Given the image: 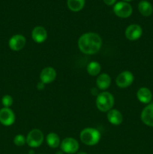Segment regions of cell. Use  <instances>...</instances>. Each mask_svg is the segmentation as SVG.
I'll return each mask as SVG.
<instances>
[{
	"label": "cell",
	"mask_w": 153,
	"mask_h": 154,
	"mask_svg": "<svg viewBox=\"0 0 153 154\" xmlns=\"http://www.w3.org/2000/svg\"><path fill=\"white\" fill-rule=\"evenodd\" d=\"M37 88H38V90H44V89L45 88V84H44V83H42L41 81H40V82L38 83Z\"/></svg>",
	"instance_id": "23"
},
{
	"label": "cell",
	"mask_w": 153,
	"mask_h": 154,
	"mask_svg": "<svg viewBox=\"0 0 153 154\" xmlns=\"http://www.w3.org/2000/svg\"><path fill=\"white\" fill-rule=\"evenodd\" d=\"M79 147L78 141L75 138H70V137H68V138L63 139L60 144V148H61L62 151H63L64 153L67 154L77 153Z\"/></svg>",
	"instance_id": "5"
},
{
	"label": "cell",
	"mask_w": 153,
	"mask_h": 154,
	"mask_svg": "<svg viewBox=\"0 0 153 154\" xmlns=\"http://www.w3.org/2000/svg\"><path fill=\"white\" fill-rule=\"evenodd\" d=\"M111 84V78L108 74L102 73L98 76L96 85L100 90H105L109 88Z\"/></svg>",
	"instance_id": "16"
},
{
	"label": "cell",
	"mask_w": 153,
	"mask_h": 154,
	"mask_svg": "<svg viewBox=\"0 0 153 154\" xmlns=\"http://www.w3.org/2000/svg\"><path fill=\"white\" fill-rule=\"evenodd\" d=\"M134 80V77L130 71H124L116 77V84L120 88H126L133 84Z\"/></svg>",
	"instance_id": "7"
},
{
	"label": "cell",
	"mask_w": 153,
	"mask_h": 154,
	"mask_svg": "<svg viewBox=\"0 0 153 154\" xmlns=\"http://www.w3.org/2000/svg\"><path fill=\"white\" fill-rule=\"evenodd\" d=\"M39 154H43V153H39Z\"/></svg>",
	"instance_id": "28"
},
{
	"label": "cell",
	"mask_w": 153,
	"mask_h": 154,
	"mask_svg": "<svg viewBox=\"0 0 153 154\" xmlns=\"http://www.w3.org/2000/svg\"><path fill=\"white\" fill-rule=\"evenodd\" d=\"M103 1L104 2L105 4L107 5H112L116 2V0H103Z\"/></svg>",
	"instance_id": "24"
},
{
	"label": "cell",
	"mask_w": 153,
	"mask_h": 154,
	"mask_svg": "<svg viewBox=\"0 0 153 154\" xmlns=\"http://www.w3.org/2000/svg\"><path fill=\"white\" fill-rule=\"evenodd\" d=\"M15 122V114L9 108H3L0 110V123L5 126H10Z\"/></svg>",
	"instance_id": "8"
},
{
	"label": "cell",
	"mask_w": 153,
	"mask_h": 154,
	"mask_svg": "<svg viewBox=\"0 0 153 154\" xmlns=\"http://www.w3.org/2000/svg\"><path fill=\"white\" fill-rule=\"evenodd\" d=\"M32 38L36 43H43L47 38V32L44 27L40 26H36L32 31Z\"/></svg>",
	"instance_id": "13"
},
{
	"label": "cell",
	"mask_w": 153,
	"mask_h": 154,
	"mask_svg": "<svg viewBox=\"0 0 153 154\" xmlns=\"http://www.w3.org/2000/svg\"><path fill=\"white\" fill-rule=\"evenodd\" d=\"M102 39L98 34L86 32L82 35L78 40V47L80 51L87 55H92L100 51Z\"/></svg>",
	"instance_id": "1"
},
{
	"label": "cell",
	"mask_w": 153,
	"mask_h": 154,
	"mask_svg": "<svg viewBox=\"0 0 153 154\" xmlns=\"http://www.w3.org/2000/svg\"><path fill=\"white\" fill-rule=\"evenodd\" d=\"M46 141L47 145L51 148H57L60 146L61 141H60L59 136L55 132H50L46 138Z\"/></svg>",
	"instance_id": "18"
},
{
	"label": "cell",
	"mask_w": 153,
	"mask_h": 154,
	"mask_svg": "<svg viewBox=\"0 0 153 154\" xmlns=\"http://www.w3.org/2000/svg\"><path fill=\"white\" fill-rule=\"evenodd\" d=\"M14 143L16 146L18 147H22L24 144H26V138H25V136L22 135H16V136L14 138Z\"/></svg>",
	"instance_id": "21"
},
{
	"label": "cell",
	"mask_w": 153,
	"mask_h": 154,
	"mask_svg": "<svg viewBox=\"0 0 153 154\" xmlns=\"http://www.w3.org/2000/svg\"><path fill=\"white\" fill-rule=\"evenodd\" d=\"M124 35L129 41H136L142 36V29L138 24H131L126 28Z\"/></svg>",
	"instance_id": "9"
},
{
	"label": "cell",
	"mask_w": 153,
	"mask_h": 154,
	"mask_svg": "<svg viewBox=\"0 0 153 154\" xmlns=\"http://www.w3.org/2000/svg\"><path fill=\"white\" fill-rule=\"evenodd\" d=\"M106 118L108 121L114 126H118L123 121V116L118 110L112 108L106 114Z\"/></svg>",
	"instance_id": "15"
},
{
	"label": "cell",
	"mask_w": 153,
	"mask_h": 154,
	"mask_svg": "<svg viewBox=\"0 0 153 154\" xmlns=\"http://www.w3.org/2000/svg\"><path fill=\"white\" fill-rule=\"evenodd\" d=\"M13 98L9 95H4L2 99V104L4 108H10L13 105Z\"/></svg>",
	"instance_id": "22"
},
{
	"label": "cell",
	"mask_w": 153,
	"mask_h": 154,
	"mask_svg": "<svg viewBox=\"0 0 153 154\" xmlns=\"http://www.w3.org/2000/svg\"><path fill=\"white\" fill-rule=\"evenodd\" d=\"M100 133L94 128H85L80 134V141L87 146L96 145L100 140Z\"/></svg>",
	"instance_id": "2"
},
{
	"label": "cell",
	"mask_w": 153,
	"mask_h": 154,
	"mask_svg": "<svg viewBox=\"0 0 153 154\" xmlns=\"http://www.w3.org/2000/svg\"><path fill=\"white\" fill-rule=\"evenodd\" d=\"M138 10L142 16L148 17L152 14L153 8L151 3L146 0H142L140 2L138 5Z\"/></svg>",
	"instance_id": "17"
},
{
	"label": "cell",
	"mask_w": 153,
	"mask_h": 154,
	"mask_svg": "<svg viewBox=\"0 0 153 154\" xmlns=\"http://www.w3.org/2000/svg\"><path fill=\"white\" fill-rule=\"evenodd\" d=\"M26 39L22 35L16 34L12 36L8 42L9 48L14 51H19L25 47Z\"/></svg>",
	"instance_id": "10"
},
{
	"label": "cell",
	"mask_w": 153,
	"mask_h": 154,
	"mask_svg": "<svg viewBox=\"0 0 153 154\" xmlns=\"http://www.w3.org/2000/svg\"><path fill=\"white\" fill-rule=\"evenodd\" d=\"M68 7L72 11H80L85 5V0H68Z\"/></svg>",
	"instance_id": "20"
},
{
	"label": "cell",
	"mask_w": 153,
	"mask_h": 154,
	"mask_svg": "<svg viewBox=\"0 0 153 154\" xmlns=\"http://www.w3.org/2000/svg\"><path fill=\"white\" fill-rule=\"evenodd\" d=\"M44 134L40 129H34L30 131L26 136V144L32 148L40 147L44 141Z\"/></svg>",
	"instance_id": "4"
},
{
	"label": "cell",
	"mask_w": 153,
	"mask_h": 154,
	"mask_svg": "<svg viewBox=\"0 0 153 154\" xmlns=\"http://www.w3.org/2000/svg\"><path fill=\"white\" fill-rule=\"evenodd\" d=\"M76 154H88V153H86V152L80 151V152H77V153H76Z\"/></svg>",
	"instance_id": "26"
},
{
	"label": "cell",
	"mask_w": 153,
	"mask_h": 154,
	"mask_svg": "<svg viewBox=\"0 0 153 154\" xmlns=\"http://www.w3.org/2000/svg\"><path fill=\"white\" fill-rule=\"evenodd\" d=\"M114 105V97L110 93L103 91L99 93L96 99V106L102 112H108Z\"/></svg>",
	"instance_id": "3"
},
{
	"label": "cell",
	"mask_w": 153,
	"mask_h": 154,
	"mask_svg": "<svg viewBox=\"0 0 153 154\" xmlns=\"http://www.w3.org/2000/svg\"><path fill=\"white\" fill-rule=\"evenodd\" d=\"M141 120L146 126L153 127V102L148 104L141 112Z\"/></svg>",
	"instance_id": "11"
},
{
	"label": "cell",
	"mask_w": 153,
	"mask_h": 154,
	"mask_svg": "<svg viewBox=\"0 0 153 154\" xmlns=\"http://www.w3.org/2000/svg\"><path fill=\"white\" fill-rule=\"evenodd\" d=\"M136 97L141 103L149 104L152 99V93L147 87H140L136 92Z\"/></svg>",
	"instance_id": "14"
},
{
	"label": "cell",
	"mask_w": 153,
	"mask_h": 154,
	"mask_svg": "<svg viewBox=\"0 0 153 154\" xmlns=\"http://www.w3.org/2000/svg\"><path fill=\"white\" fill-rule=\"evenodd\" d=\"M56 72L52 67H46L40 72V80L44 84L52 83L56 78Z\"/></svg>",
	"instance_id": "12"
},
{
	"label": "cell",
	"mask_w": 153,
	"mask_h": 154,
	"mask_svg": "<svg viewBox=\"0 0 153 154\" xmlns=\"http://www.w3.org/2000/svg\"><path fill=\"white\" fill-rule=\"evenodd\" d=\"M132 7L126 2H118L114 5L113 12L117 17L121 18H128L131 15Z\"/></svg>",
	"instance_id": "6"
},
{
	"label": "cell",
	"mask_w": 153,
	"mask_h": 154,
	"mask_svg": "<svg viewBox=\"0 0 153 154\" xmlns=\"http://www.w3.org/2000/svg\"><path fill=\"white\" fill-rule=\"evenodd\" d=\"M100 70H101V66L100 63L98 62L92 61L88 64L86 67V71L88 75L91 76H97L100 74Z\"/></svg>",
	"instance_id": "19"
},
{
	"label": "cell",
	"mask_w": 153,
	"mask_h": 154,
	"mask_svg": "<svg viewBox=\"0 0 153 154\" xmlns=\"http://www.w3.org/2000/svg\"><path fill=\"white\" fill-rule=\"evenodd\" d=\"M130 1H132V0H124V2H130Z\"/></svg>",
	"instance_id": "27"
},
{
	"label": "cell",
	"mask_w": 153,
	"mask_h": 154,
	"mask_svg": "<svg viewBox=\"0 0 153 154\" xmlns=\"http://www.w3.org/2000/svg\"><path fill=\"white\" fill-rule=\"evenodd\" d=\"M56 154H64V153H63V151H62V150H58V151H57L56 153Z\"/></svg>",
	"instance_id": "25"
}]
</instances>
